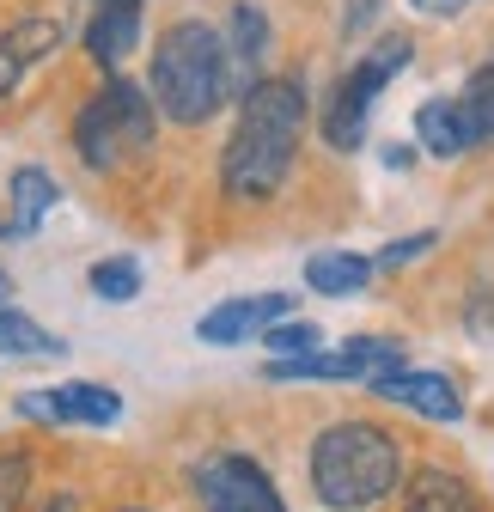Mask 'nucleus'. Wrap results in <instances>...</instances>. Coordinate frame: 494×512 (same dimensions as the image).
<instances>
[{"instance_id": "obj_1", "label": "nucleus", "mask_w": 494, "mask_h": 512, "mask_svg": "<svg viewBox=\"0 0 494 512\" xmlns=\"http://www.w3.org/2000/svg\"><path fill=\"white\" fill-rule=\"evenodd\" d=\"M305 135V92L299 80H257L238 104V128L220 159V183L238 202H269L293 171Z\"/></svg>"}, {"instance_id": "obj_2", "label": "nucleus", "mask_w": 494, "mask_h": 512, "mask_svg": "<svg viewBox=\"0 0 494 512\" xmlns=\"http://www.w3.org/2000/svg\"><path fill=\"white\" fill-rule=\"evenodd\" d=\"M232 98V61L226 37L208 19H177L153 49V104L165 122L196 128Z\"/></svg>"}, {"instance_id": "obj_3", "label": "nucleus", "mask_w": 494, "mask_h": 512, "mask_svg": "<svg viewBox=\"0 0 494 512\" xmlns=\"http://www.w3.org/2000/svg\"><path fill=\"white\" fill-rule=\"evenodd\" d=\"M397 439L373 421H336L312 445V488L336 512H366L397 488Z\"/></svg>"}, {"instance_id": "obj_4", "label": "nucleus", "mask_w": 494, "mask_h": 512, "mask_svg": "<svg viewBox=\"0 0 494 512\" xmlns=\"http://www.w3.org/2000/svg\"><path fill=\"white\" fill-rule=\"evenodd\" d=\"M153 128H159V104L153 92H141L135 80H104L80 116H74V147L92 171H116V165H129L153 147Z\"/></svg>"}, {"instance_id": "obj_5", "label": "nucleus", "mask_w": 494, "mask_h": 512, "mask_svg": "<svg viewBox=\"0 0 494 512\" xmlns=\"http://www.w3.org/2000/svg\"><path fill=\"white\" fill-rule=\"evenodd\" d=\"M403 61H409V37H385V43L330 92V104H324V141H330L336 153H354V147H360L366 116H373V98L385 92V80L403 68Z\"/></svg>"}, {"instance_id": "obj_6", "label": "nucleus", "mask_w": 494, "mask_h": 512, "mask_svg": "<svg viewBox=\"0 0 494 512\" xmlns=\"http://www.w3.org/2000/svg\"><path fill=\"white\" fill-rule=\"evenodd\" d=\"M19 415L43 427H110L122 421V397L92 378H74V384H49V391H19Z\"/></svg>"}, {"instance_id": "obj_7", "label": "nucleus", "mask_w": 494, "mask_h": 512, "mask_svg": "<svg viewBox=\"0 0 494 512\" xmlns=\"http://www.w3.org/2000/svg\"><path fill=\"white\" fill-rule=\"evenodd\" d=\"M391 372H403V348L379 342V336H354L336 354H305V360H275L269 366V378H366V384H379Z\"/></svg>"}, {"instance_id": "obj_8", "label": "nucleus", "mask_w": 494, "mask_h": 512, "mask_svg": "<svg viewBox=\"0 0 494 512\" xmlns=\"http://www.w3.org/2000/svg\"><path fill=\"white\" fill-rule=\"evenodd\" d=\"M196 488H202L208 512H287L281 494H275V482L251 458H232V452L226 458H208L196 470Z\"/></svg>"}, {"instance_id": "obj_9", "label": "nucleus", "mask_w": 494, "mask_h": 512, "mask_svg": "<svg viewBox=\"0 0 494 512\" xmlns=\"http://www.w3.org/2000/svg\"><path fill=\"white\" fill-rule=\"evenodd\" d=\"M287 311H293V299H287V293H251V299H226V305H214V311L202 317V324H196V336H202V342H214V348H232V342H251V336L275 330Z\"/></svg>"}, {"instance_id": "obj_10", "label": "nucleus", "mask_w": 494, "mask_h": 512, "mask_svg": "<svg viewBox=\"0 0 494 512\" xmlns=\"http://www.w3.org/2000/svg\"><path fill=\"white\" fill-rule=\"evenodd\" d=\"M55 49H61V25L55 19H19V25L0 31V98H13L31 80L37 61H49Z\"/></svg>"}, {"instance_id": "obj_11", "label": "nucleus", "mask_w": 494, "mask_h": 512, "mask_svg": "<svg viewBox=\"0 0 494 512\" xmlns=\"http://www.w3.org/2000/svg\"><path fill=\"white\" fill-rule=\"evenodd\" d=\"M135 43H141V0H98L92 19H86V49H92L98 68L116 74L135 55Z\"/></svg>"}, {"instance_id": "obj_12", "label": "nucleus", "mask_w": 494, "mask_h": 512, "mask_svg": "<svg viewBox=\"0 0 494 512\" xmlns=\"http://www.w3.org/2000/svg\"><path fill=\"white\" fill-rule=\"evenodd\" d=\"M373 391L385 403H403V409L427 415V421H458L464 415V397H458V384L446 372H391V378L373 384Z\"/></svg>"}, {"instance_id": "obj_13", "label": "nucleus", "mask_w": 494, "mask_h": 512, "mask_svg": "<svg viewBox=\"0 0 494 512\" xmlns=\"http://www.w3.org/2000/svg\"><path fill=\"white\" fill-rule=\"evenodd\" d=\"M263 55H269V19H263L257 0H238L232 31H226V61H232V92L238 98L263 80Z\"/></svg>"}, {"instance_id": "obj_14", "label": "nucleus", "mask_w": 494, "mask_h": 512, "mask_svg": "<svg viewBox=\"0 0 494 512\" xmlns=\"http://www.w3.org/2000/svg\"><path fill=\"white\" fill-rule=\"evenodd\" d=\"M415 135H421V147L434 153V159H458V153L476 147V141H470V122H464V110H458V98H427V104L415 110Z\"/></svg>"}, {"instance_id": "obj_15", "label": "nucleus", "mask_w": 494, "mask_h": 512, "mask_svg": "<svg viewBox=\"0 0 494 512\" xmlns=\"http://www.w3.org/2000/svg\"><path fill=\"white\" fill-rule=\"evenodd\" d=\"M55 208V177L43 171V165H19L13 171V238H31L37 226H43V214Z\"/></svg>"}, {"instance_id": "obj_16", "label": "nucleus", "mask_w": 494, "mask_h": 512, "mask_svg": "<svg viewBox=\"0 0 494 512\" xmlns=\"http://www.w3.org/2000/svg\"><path fill=\"white\" fill-rule=\"evenodd\" d=\"M305 281H312V293L348 299V293H360L366 281H373V263H366V256H348V250H324V256L305 263Z\"/></svg>"}, {"instance_id": "obj_17", "label": "nucleus", "mask_w": 494, "mask_h": 512, "mask_svg": "<svg viewBox=\"0 0 494 512\" xmlns=\"http://www.w3.org/2000/svg\"><path fill=\"white\" fill-rule=\"evenodd\" d=\"M403 512H482V506H476V494H470L452 470H421V476L409 482Z\"/></svg>"}, {"instance_id": "obj_18", "label": "nucleus", "mask_w": 494, "mask_h": 512, "mask_svg": "<svg viewBox=\"0 0 494 512\" xmlns=\"http://www.w3.org/2000/svg\"><path fill=\"white\" fill-rule=\"evenodd\" d=\"M0 354H19V360H61V354H68V342L49 336L43 324H31L25 311L0 305Z\"/></svg>"}, {"instance_id": "obj_19", "label": "nucleus", "mask_w": 494, "mask_h": 512, "mask_svg": "<svg viewBox=\"0 0 494 512\" xmlns=\"http://www.w3.org/2000/svg\"><path fill=\"white\" fill-rule=\"evenodd\" d=\"M458 110H464V122H470V141H476V147H488V141H494V61L464 80Z\"/></svg>"}, {"instance_id": "obj_20", "label": "nucleus", "mask_w": 494, "mask_h": 512, "mask_svg": "<svg viewBox=\"0 0 494 512\" xmlns=\"http://www.w3.org/2000/svg\"><path fill=\"white\" fill-rule=\"evenodd\" d=\"M92 293L104 305L141 299V263H135V256H104V263H92Z\"/></svg>"}, {"instance_id": "obj_21", "label": "nucleus", "mask_w": 494, "mask_h": 512, "mask_svg": "<svg viewBox=\"0 0 494 512\" xmlns=\"http://www.w3.org/2000/svg\"><path fill=\"white\" fill-rule=\"evenodd\" d=\"M318 330L312 324H275V330H263V348L275 354V360H305V354H318Z\"/></svg>"}, {"instance_id": "obj_22", "label": "nucleus", "mask_w": 494, "mask_h": 512, "mask_svg": "<svg viewBox=\"0 0 494 512\" xmlns=\"http://www.w3.org/2000/svg\"><path fill=\"white\" fill-rule=\"evenodd\" d=\"M25 494H31V458L7 452V458H0V512H19Z\"/></svg>"}, {"instance_id": "obj_23", "label": "nucleus", "mask_w": 494, "mask_h": 512, "mask_svg": "<svg viewBox=\"0 0 494 512\" xmlns=\"http://www.w3.org/2000/svg\"><path fill=\"white\" fill-rule=\"evenodd\" d=\"M434 244H440L434 232H415V238H397V244H391V250L379 256L373 269H403V263H415V256H427V250H434Z\"/></svg>"}, {"instance_id": "obj_24", "label": "nucleus", "mask_w": 494, "mask_h": 512, "mask_svg": "<svg viewBox=\"0 0 494 512\" xmlns=\"http://www.w3.org/2000/svg\"><path fill=\"white\" fill-rule=\"evenodd\" d=\"M0 305H13V281L7 275H0Z\"/></svg>"}, {"instance_id": "obj_25", "label": "nucleus", "mask_w": 494, "mask_h": 512, "mask_svg": "<svg viewBox=\"0 0 494 512\" xmlns=\"http://www.w3.org/2000/svg\"><path fill=\"white\" fill-rule=\"evenodd\" d=\"M49 512H74V500H68V494H61V500H49Z\"/></svg>"}]
</instances>
